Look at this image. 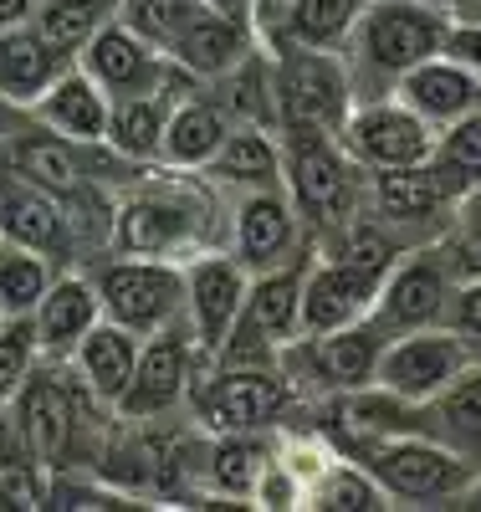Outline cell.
Returning a JSON list of instances; mask_svg holds the SVG:
<instances>
[{
	"label": "cell",
	"mask_w": 481,
	"mask_h": 512,
	"mask_svg": "<svg viewBox=\"0 0 481 512\" xmlns=\"http://www.w3.org/2000/svg\"><path fill=\"white\" fill-rule=\"evenodd\" d=\"M82 272L98 292L103 318L128 328V333H139V338L185 313V262L103 251L93 262H82Z\"/></svg>",
	"instance_id": "52a82bcc"
},
{
	"label": "cell",
	"mask_w": 481,
	"mask_h": 512,
	"mask_svg": "<svg viewBox=\"0 0 481 512\" xmlns=\"http://www.w3.org/2000/svg\"><path fill=\"white\" fill-rule=\"evenodd\" d=\"M481 359L466 338L446 323H430V328H410V333H395L384 338V354H379V369H374V384H384L389 395H400L410 405L430 400L435 390L446 384L471 364Z\"/></svg>",
	"instance_id": "7c38bea8"
},
{
	"label": "cell",
	"mask_w": 481,
	"mask_h": 512,
	"mask_svg": "<svg viewBox=\"0 0 481 512\" xmlns=\"http://www.w3.org/2000/svg\"><path fill=\"white\" fill-rule=\"evenodd\" d=\"M313 251V246H308ZM302 267H308V256H297V262H282L272 272H251L246 277V303H241V318L256 338H267V344H287L297 338V303H302Z\"/></svg>",
	"instance_id": "f1b7e54d"
},
{
	"label": "cell",
	"mask_w": 481,
	"mask_h": 512,
	"mask_svg": "<svg viewBox=\"0 0 481 512\" xmlns=\"http://www.w3.org/2000/svg\"><path fill=\"white\" fill-rule=\"evenodd\" d=\"M359 205L379 216L389 231H400L410 246L435 241L456 216V200L430 175V164H405V169H364L359 180Z\"/></svg>",
	"instance_id": "4fadbf2b"
},
{
	"label": "cell",
	"mask_w": 481,
	"mask_h": 512,
	"mask_svg": "<svg viewBox=\"0 0 481 512\" xmlns=\"http://www.w3.org/2000/svg\"><path fill=\"white\" fill-rule=\"evenodd\" d=\"M200 6L215 11V16H231V21H241V26L256 31V6H251V0H200Z\"/></svg>",
	"instance_id": "b9f144b4"
},
{
	"label": "cell",
	"mask_w": 481,
	"mask_h": 512,
	"mask_svg": "<svg viewBox=\"0 0 481 512\" xmlns=\"http://www.w3.org/2000/svg\"><path fill=\"white\" fill-rule=\"evenodd\" d=\"M139 333H128L108 318H98L93 328H87L77 338V349L67 354V369L87 384V395L103 400L108 410L118 405V395L128 390V379H134V364H139Z\"/></svg>",
	"instance_id": "4316f807"
},
{
	"label": "cell",
	"mask_w": 481,
	"mask_h": 512,
	"mask_svg": "<svg viewBox=\"0 0 481 512\" xmlns=\"http://www.w3.org/2000/svg\"><path fill=\"white\" fill-rule=\"evenodd\" d=\"M435 256L451 272V282H481V221L451 216L446 231L435 236Z\"/></svg>",
	"instance_id": "f35d334b"
},
{
	"label": "cell",
	"mask_w": 481,
	"mask_h": 512,
	"mask_svg": "<svg viewBox=\"0 0 481 512\" xmlns=\"http://www.w3.org/2000/svg\"><path fill=\"white\" fill-rule=\"evenodd\" d=\"M384 328L374 318L343 323L328 333H297L277 349V369L292 384L297 405H313L343 390H359V384H374L379 354H384Z\"/></svg>",
	"instance_id": "8992f818"
},
{
	"label": "cell",
	"mask_w": 481,
	"mask_h": 512,
	"mask_svg": "<svg viewBox=\"0 0 481 512\" xmlns=\"http://www.w3.org/2000/svg\"><path fill=\"white\" fill-rule=\"evenodd\" d=\"M256 6V41H267L272 36V26H277V16H282V6L287 0H251Z\"/></svg>",
	"instance_id": "7bdbcfd3"
},
{
	"label": "cell",
	"mask_w": 481,
	"mask_h": 512,
	"mask_svg": "<svg viewBox=\"0 0 481 512\" xmlns=\"http://www.w3.org/2000/svg\"><path fill=\"white\" fill-rule=\"evenodd\" d=\"M415 431L435 436L471 466H481V359H471L446 390L415 405Z\"/></svg>",
	"instance_id": "d4e9b609"
},
{
	"label": "cell",
	"mask_w": 481,
	"mask_h": 512,
	"mask_svg": "<svg viewBox=\"0 0 481 512\" xmlns=\"http://www.w3.org/2000/svg\"><path fill=\"white\" fill-rule=\"evenodd\" d=\"M221 200H226V241L221 246L246 267V277L308 256L313 236L302 231L282 185H261V190H241V195H221Z\"/></svg>",
	"instance_id": "30bf717a"
},
{
	"label": "cell",
	"mask_w": 481,
	"mask_h": 512,
	"mask_svg": "<svg viewBox=\"0 0 481 512\" xmlns=\"http://www.w3.org/2000/svg\"><path fill=\"white\" fill-rule=\"evenodd\" d=\"M0 241L26 246L57 267H77V241L67 226V205L11 169H0Z\"/></svg>",
	"instance_id": "2e32d148"
},
{
	"label": "cell",
	"mask_w": 481,
	"mask_h": 512,
	"mask_svg": "<svg viewBox=\"0 0 481 512\" xmlns=\"http://www.w3.org/2000/svg\"><path fill=\"white\" fill-rule=\"evenodd\" d=\"M72 62H77L87 77H93L108 98L149 93V88H159L164 72H169V57H164L159 47H149L144 36H134L118 16H108L93 36H87Z\"/></svg>",
	"instance_id": "e0dca14e"
},
{
	"label": "cell",
	"mask_w": 481,
	"mask_h": 512,
	"mask_svg": "<svg viewBox=\"0 0 481 512\" xmlns=\"http://www.w3.org/2000/svg\"><path fill=\"white\" fill-rule=\"evenodd\" d=\"M195 436H200V492L195 497H226L231 507H251L256 477L267 472V461L277 451V431L272 436H205V431H195Z\"/></svg>",
	"instance_id": "603a6c76"
},
{
	"label": "cell",
	"mask_w": 481,
	"mask_h": 512,
	"mask_svg": "<svg viewBox=\"0 0 481 512\" xmlns=\"http://www.w3.org/2000/svg\"><path fill=\"white\" fill-rule=\"evenodd\" d=\"M451 21H481V0H461V11Z\"/></svg>",
	"instance_id": "c3c4849f"
},
{
	"label": "cell",
	"mask_w": 481,
	"mask_h": 512,
	"mask_svg": "<svg viewBox=\"0 0 481 512\" xmlns=\"http://www.w3.org/2000/svg\"><path fill=\"white\" fill-rule=\"evenodd\" d=\"M67 67L62 52H52L26 21L21 26H0V98H11L31 108V98Z\"/></svg>",
	"instance_id": "f546056e"
},
{
	"label": "cell",
	"mask_w": 481,
	"mask_h": 512,
	"mask_svg": "<svg viewBox=\"0 0 481 512\" xmlns=\"http://www.w3.org/2000/svg\"><path fill=\"white\" fill-rule=\"evenodd\" d=\"M451 11L420 6V0H364L343 36V67L354 77V98H379L395 88V77L410 72L415 62L446 52Z\"/></svg>",
	"instance_id": "7a4b0ae2"
},
{
	"label": "cell",
	"mask_w": 481,
	"mask_h": 512,
	"mask_svg": "<svg viewBox=\"0 0 481 512\" xmlns=\"http://www.w3.org/2000/svg\"><path fill=\"white\" fill-rule=\"evenodd\" d=\"M26 118H31V113H26L21 103H11V98H0V144H6V139L16 134V128H21Z\"/></svg>",
	"instance_id": "ee69618b"
},
{
	"label": "cell",
	"mask_w": 481,
	"mask_h": 512,
	"mask_svg": "<svg viewBox=\"0 0 481 512\" xmlns=\"http://www.w3.org/2000/svg\"><path fill=\"white\" fill-rule=\"evenodd\" d=\"M446 52L461 57V62L481 77V21H451V31H446Z\"/></svg>",
	"instance_id": "60d3db41"
},
{
	"label": "cell",
	"mask_w": 481,
	"mask_h": 512,
	"mask_svg": "<svg viewBox=\"0 0 481 512\" xmlns=\"http://www.w3.org/2000/svg\"><path fill=\"white\" fill-rule=\"evenodd\" d=\"M435 134L441 128H430L395 93H379V98H354V108H348L338 128V149L359 169H405L435 154Z\"/></svg>",
	"instance_id": "8fae6325"
},
{
	"label": "cell",
	"mask_w": 481,
	"mask_h": 512,
	"mask_svg": "<svg viewBox=\"0 0 481 512\" xmlns=\"http://www.w3.org/2000/svg\"><path fill=\"white\" fill-rule=\"evenodd\" d=\"M272 113H277V139L323 134L338 139V128L354 108V77L343 57L328 47H292L272 41Z\"/></svg>",
	"instance_id": "277c9868"
},
{
	"label": "cell",
	"mask_w": 481,
	"mask_h": 512,
	"mask_svg": "<svg viewBox=\"0 0 481 512\" xmlns=\"http://www.w3.org/2000/svg\"><path fill=\"white\" fill-rule=\"evenodd\" d=\"M389 93H395L405 108H415L430 128H446V123L466 118V113L481 103V77H476L461 57L435 52V57L415 62L410 72H400Z\"/></svg>",
	"instance_id": "d6986e66"
},
{
	"label": "cell",
	"mask_w": 481,
	"mask_h": 512,
	"mask_svg": "<svg viewBox=\"0 0 481 512\" xmlns=\"http://www.w3.org/2000/svg\"><path fill=\"white\" fill-rule=\"evenodd\" d=\"M425 164H430V175L441 180V190L461 205V195L481 180V103L435 134V154Z\"/></svg>",
	"instance_id": "836d02e7"
},
{
	"label": "cell",
	"mask_w": 481,
	"mask_h": 512,
	"mask_svg": "<svg viewBox=\"0 0 481 512\" xmlns=\"http://www.w3.org/2000/svg\"><path fill=\"white\" fill-rule=\"evenodd\" d=\"M0 169H11V175L41 185V190H52L57 200H67L72 190L87 185L82 175V144L52 134V128H41L36 118H26L16 134L0 144Z\"/></svg>",
	"instance_id": "7402d4cb"
},
{
	"label": "cell",
	"mask_w": 481,
	"mask_h": 512,
	"mask_svg": "<svg viewBox=\"0 0 481 512\" xmlns=\"http://www.w3.org/2000/svg\"><path fill=\"white\" fill-rule=\"evenodd\" d=\"M231 134V113L215 103V93L205 88H190L174 98L169 108V123H164V139H159V164L164 169H205V159L221 149V139Z\"/></svg>",
	"instance_id": "484cf974"
},
{
	"label": "cell",
	"mask_w": 481,
	"mask_h": 512,
	"mask_svg": "<svg viewBox=\"0 0 481 512\" xmlns=\"http://www.w3.org/2000/svg\"><path fill=\"white\" fill-rule=\"evenodd\" d=\"M82 6H93L98 16H113V11H118V0H82Z\"/></svg>",
	"instance_id": "681fc988"
},
{
	"label": "cell",
	"mask_w": 481,
	"mask_h": 512,
	"mask_svg": "<svg viewBox=\"0 0 481 512\" xmlns=\"http://www.w3.org/2000/svg\"><path fill=\"white\" fill-rule=\"evenodd\" d=\"M113 16L134 31V36H144L149 47L169 52V41L200 16V0H118Z\"/></svg>",
	"instance_id": "8d00e7d4"
},
{
	"label": "cell",
	"mask_w": 481,
	"mask_h": 512,
	"mask_svg": "<svg viewBox=\"0 0 481 512\" xmlns=\"http://www.w3.org/2000/svg\"><path fill=\"white\" fill-rule=\"evenodd\" d=\"M62 267L47 262V256H36L26 246H6L0 241V318H21L41 303V292L52 287Z\"/></svg>",
	"instance_id": "e575fe53"
},
{
	"label": "cell",
	"mask_w": 481,
	"mask_h": 512,
	"mask_svg": "<svg viewBox=\"0 0 481 512\" xmlns=\"http://www.w3.org/2000/svg\"><path fill=\"white\" fill-rule=\"evenodd\" d=\"M205 88L215 93V103H221L231 113V123H261V128H277V113H272V57L267 47H256L226 67L215 82H205Z\"/></svg>",
	"instance_id": "4dcf8cb0"
},
{
	"label": "cell",
	"mask_w": 481,
	"mask_h": 512,
	"mask_svg": "<svg viewBox=\"0 0 481 512\" xmlns=\"http://www.w3.org/2000/svg\"><path fill=\"white\" fill-rule=\"evenodd\" d=\"M108 16H98L93 6H82V0H36V11H31V31L47 41L52 52H62L67 62L77 57V47L87 36H93L98 26H103Z\"/></svg>",
	"instance_id": "d590c367"
},
{
	"label": "cell",
	"mask_w": 481,
	"mask_h": 512,
	"mask_svg": "<svg viewBox=\"0 0 481 512\" xmlns=\"http://www.w3.org/2000/svg\"><path fill=\"white\" fill-rule=\"evenodd\" d=\"M441 323L456 328L466 344L481 354V282H451V297H446Z\"/></svg>",
	"instance_id": "ab89813d"
},
{
	"label": "cell",
	"mask_w": 481,
	"mask_h": 512,
	"mask_svg": "<svg viewBox=\"0 0 481 512\" xmlns=\"http://www.w3.org/2000/svg\"><path fill=\"white\" fill-rule=\"evenodd\" d=\"M456 216H471V221H481V180L461 195V205H456Z\"/></svg>",
	"instance_id": "bcb514c9"
},
{
	"label": "cell",
	"mask_w": 481,
	"mask_h": 512,
	"mask_svg": "<svg viewBox=\"0 0 481 512\" xmlns=\"http://www.w3.org/2000/svg\"><path fill=\"white\" fill-rule=\"evenodd\" d=\"M446 297H451V272L441 267V256H435V241H420L384 272L369 318L395 338V333H410V328L441 323Z\"/></svg>",
	"instance_id": "9a60e30c"
},
{
	"label": "cell",
	"mask_w": 481,
	"mask_h": 512,
	"mask_svg": "<svg viewBox=\"0 0 481 512\" xmlns=\"http://www.w3.org/2000/svg\"><path fill=\"white\" fill-rule=\"evenodd\" d=\"M195 175L215 190V195H241V190H261V185H282V139L277 128L261 123H231V134L221 139L205 159V169Z\"/></svg>",
	"instance_id": "ffe728a7"
},
{
	"label": "cell",
	"mask_w": 481,
	"mask_h": 512,
	"mask_svg": "<svg viewBox=\"0 0 481 512\" xmlns=\"http://www.w3.org/2000/svg\"><path fill=\"white\" fill-rule=\"evenodd\" d=\"M241 303H246V267L226 246H205L185 256V313L180 318L195 338L200 364L221 349V338L241 318Z\"/></svg>",
	"instance_id": "5bb4252c"
},
{
	"label": "cell",
	"mask_w": 481,
	"mask_h": 512,
	"mask_svg": "<svg viewBox=\"0 0 481 512\" xmlns=\"http://www.w3.org/2000/svg\"><path fill=\"white\" fill-rule=\"evenodd\" d=\"M251 47H256V31L251 26H241L231 16H215V11L200 6V16L169 41L164 57L180 67L185 77H195V82H215L226 67H236Z\"/></svg>",
	"instance_id": "83f0119b"
},
{
	"label": "cell",
	"mask_w": 481,
	"mask_h": 512,
	"mask_svg": "<svg viewBox=\"0 0 481 512\" xmlns=\"http://www.w3.org/2000/svg\"><path fill=\"white\" fill-rule=\"evenodd\" d=\"M379 282L384 277L348 267V262H338V256L308 251V267H302V303H297V333H328V328L369 318Z\"/></svg>",
	"instance_id": "ac0fdd59"
},
{
	"label": "cell",
	"mask_w": 481,
	"mask_h": 512,
	"mask_svg": "<svg viewBox=\"0 0 481 512\" xmlns=\"http://www.w3.org/2000/svg\"><path fill=\"white\" fill-rule=\"evenodd\" d=\"M31 11H36V0H0V26H21L31 21Z\"/></svg>",
	"instance_id": "f6af8a7d"
},
{
	"label": "cell",
	"mask_w": 481,
	"mask_h": 512,
	"mask_svg": "<svg viewBox=\"0 0 481 512\" xmlns=\"http://www.w3.org/2000/svg\"><path fill=\"white\" fill-rule=\"evenodd\" d=\"M185 410L195 420V431H205V436H272L277 425L292 420L297 400L277 364H267V369L200 364L190 379Z\"/></svg>",
	"instance_id": "5b68a950"
},
{
	"label": "cell",
	"mask_w": 481,
	"mask_h": 512,
	"mask_svg": "<svg viewBox=\"0 0 481 512\" xmlns=\"http://www.w3.org/2000/svg\"><path fill=\"white\" fill-rule=\"evenodd\" d=\"M420 6H441V11H451V16H456V11H461V0H420Z\"/></svg>",
	"instance_id": "f907efd6"
},
{
	"label": "cell",
	"mask_w": 481,
	"mask_h": 512,
	"mask_svg": "<svg viewBox=\"0 0 481 512\" xmlns=\"http://www.w3.org/2000/svg\"><path fill=\"white\" fill-rule=\"evenodd\" d=\"M359 11H364V0H287L272 36L261 41V47L292 41V47H328V52H338Z\"/></svg>",
	"instance_id": "1f68e13d"
},
{
	"label": "cell",
	"mask_w": 481,
	"mask_h": 512,
	"mask_svg": "<svg viewBox=\"0 0 481 512\" xmlns=\"http://www.w3.org/2000/svg\"><path fill=\"white\" fill-rule=\"evenodd\" d=\"M98 318H103V308H98V292H93V282H87V272L82 267H62L52 277V287L41 292V303L31 308L41 359H67L77 349V338Z\"/></svg>",
	"instance_id": "cb8c5ba5"
},
{
	"label": "cell",
	"mask_w": 481,
	"mask_h": 512,
	"mask_svg": "<svg viewBox=\"0 0 481 512\" xmlns=\"http://www.w3.org/2000/svg\"><path fill=\"white\" fill-rule=\"evenodd\" d=\"M359 180H364V169L338 149V139H323V134L282 139V190L308 236H323L354 216Z\"/></svg>",
	"instance_id": "ba28073f"
},
{
	"label": "cell",
	"mask_w": 481,
	"mask_h": 512,
	"mask_svg": "<svg viewBox=\"0 0 481 512\" xmlns=\"http://www.w3.org/2000/svg\"><path fill=\"white\" fill-rule=\"evenodd\" d=\"M108 93L98 88L93 77H87L77 62H67L47 88H41L36 98H31V118L41 123V128H52V134H62V139H72V144H98L103 134H108Z\"/></svg>",
	"instance_id": "44dd1931"
},
{
	"label": "cell",
	"mask_w": 481,
	"mask_h": 512,
	"mask_svg": "<svg viewBox=\"0 0 481 512\" xmlns=\"http://www.w3.org/2000/svg\"><path fill=\"white\" fill-rule=\"evenodd\" d=\"M221 241H226V200L200 175H190V169L154 164L139 185L113 195L108 251L185 262V256L221 246Z\"/></svg>",
	"instance_id": "6da1fadb"
},
{
	"label": "cell",
	"mask_w": 481,
	"mask_h": 512,
	"mask_svg": "<svg viewBox=\"0 0 481 512\" xmlns=\"http://www.w3.org/2000/svg\"><path fill=\"white\" fill-rule=\"evenodd\" d=\"M195 369H200V354H195V338H190L185 318H174V323L144 333L134 379H128V390L118 395L113 420H123V425H154V420L180 415Z\"/></svg>",
	"instance_id": "9c48e42d"
},
{
	"label": "cell",
	"mask_w": 481,
	"mask_h": 512,
	"mask_svg": "<svg viewBox=\"0 0 481 512\" xmlns=\"http://www.w3.org/2000/svg\"><path fill=\"white\" fill-rule=\"evenodd\" d=\"M302 507H328V512H379V507H395V502L384 497V487L364 472L354 456L333 451V456L318 466V472H313V482L302 487Z\"/></svg>",
	"instance_id": "d6a6232c"
},
{
	"label": "cell",
	"mask_w": 481,
	"mask_h": 512,
	"mask_svg": "<svg viewBox=\"0 0 481 512\" xmlns=\"http://www.w3.org/2000/svg\"><path fill=\"white\" fill-rule=\"evenodd\" d=\"M343 456H354L395 507H461V492L476 477V466L466 456H456L451 446H441L425 431L369 436V441L343 446Z\"/></svg>",
	"instance_id": "3957f363"
},
{
	"label": "cell",
	"mask_w": 481,
	"mask_h": 512,
	"mask_svg": "<svg viewBox=\"0 0 481 512\" xmlns=\"http://www.w3.org/2000/svg\"><path fill=\"white\" fill-rule=\"evenodd\" d=\"M461 507H476V512H481V466H476V477H471L466 492H461Z\"/></svg>",
	"instance_id": "7dc6e473"
},
{
	"label": "cell",
	"mask_w": 481,
	"mask_h": 512,
	"mask_svg": "<svg viewBox=\"0 0 481 512\" xmlns=\"http://www.w3.org/2000/svg\"><path fill=\"white\" fill-rule=\"evenodd\" d=\"M36 364H41V344H36L31 313H21V318H0V400H6Z\"/></svg>",
	"instance_id": "74e56055"
}]
</instances>
